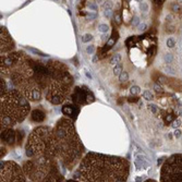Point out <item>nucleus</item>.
Instances as JSON below:
<instances>
[{
  "label": "nucleus",
  "instance_id": "obj_33",
  "mask_svg": "<svg viewBox=\"0 0 182 182\" xmlns=\"http://www.w3.org/2000/svg\"><path fill=\"white\" fill-rule=\"evenodd\" d=\"M154 88H155V91L157 92V93H160V92H162V87H160V86H158L156 84V85L154 86Z\"/></svg>",
  "mask_w": 182,
  "mask_h": 182
},
{
  "label": "nucleus",
  "instance_id": "obj_14",
  "mask_svg": "<svg viewBox=\"0 0 182 182\" xmlns=\"http://www.w3.org/2000/svg\"><path fill=\"white\" fill-rule=\"evenodd\" d=\"M98 31L100 32V33H107V32L109 31V26L107 25V24H99L98 25Z\"/></svg>",
  "mask_w": 182,
  "mask_h": 182
},
{
  "label": "nucleus",
  "instance_id": "obj_28",
  "mask_svg": "<svg viewBox=\"0 0 182 182\" xmlns=\"http://www.w3.org/2000/svg\"><path fill=\"white\" fill-rule=\"evenodd\" d=\"M165 70L168 72V73H170V74H176V70H174V68H171L170 66L166 67V69H165Z\"/></svg>",
  "mask_w": 182,
  "mask_h": 182
},
{
  "label": "nucleus",
  "instance_id": "obj_34",
  "mask_svg": "<svg viewBox=\"0 0 182 182\" xmlns=\"http://www.w3.org/2000/svg\"><path fill=\"white\" fill-rule=\"evenodd\" d=\"M85 74H86V77H87L89 80H92V75H91V73L87 71V70H85Z\"/></svg>",
  "mask_w": 182,
  "mask_h": 182
},
{
  "label": "nucleus",
  "instance_id": "obj_21",
  "mask_svg": "<svg viewBox=\"0 0 182 182\" xmlns=\"http://www.w3.org/2000/svg\"><path fill=\"white\" fill-rule=\"evenodd\" d=\"M130 92H131V94L133 95H136V94H140L141 93V88L139 87V86H132L131 89H130Z\"/></svg>",
  "mask_w": 182,
  "mask_h": 182
},
{
  "label": "nucleus",
  "instance_id": "obj_25",
  "mask_svg": "<svg viewBox=\"0 0 182 182\" xmlns=\"http://www.w3.org/2000/svg\"><path fill=\"white\" fill-rule=\"evenodd\" d=\"M94 51H95V46L94 45H89V46L86 47V52H87V54L92 55Z\"/></svg>",
  "mask_w": 182,
  "mask_h": 182
},
{
  "label": "nucleus",
  "instance_id": "obj_32",
  "mask_svg": "<svg viewBox=\"0 0 182 182\" xmlns=\"http://www.w3.org/2000/svg\"><path fill=\"white\" fill-rule=\"evenodd\" d=\"M87 17H88V19H89V20H93V19H96L97 14H96V12H95V13H91V12H89Z\"/></svg>",
  "mask_w": 182,
  "mask_h": 182
},
{
  "label": "nucleus",
  "instance_id": "obj_35",
  "mask_svg": "<svg viewBox=\"0 0 182 182\" xmlns=\"http://www.w3.org/2000/svg\"><path fill=\"white\" fill-rule=\"evenodd\" d=\"M97 61V56H95L94 58H93V62H96Z\"/></svg>",
  "mask_w": 182,
  "mask_h": 182
},
{
  "label": "nucleus",
  "instance_id": "obj_12",
  "mask_svg": "<svg viewBox=\"0 0 182 182\" xmlns=\"http://www.w3.org/2000/svg\"><path fill=\"white\" fill-rule=\"evenodd\" d=\"M104 9H105V11H104V13H105V17H110L111 14H112V8H111V3L110 2L105 3V5H104Z\"/></svg>",
  "mask_w": 182,
  "mask_h": 182
},
{
  "label": "nucleus",
  "instance_id": "obj_6",
  "mask_svg": "<svg viewBox=\"0 0 182 182\" xmlns=\"http://www.w3.org/2000/svg\"><path fill=\"white\" fill-rule=\"evenodd\" d=\"M162 179V182H182V155H174L167 160Z\"/></svg>",
  "mask_w": 182,
  "mask_h": 182
},
{
  "label": "nucleus",
  "instance_id": "obj_15",
  "mask_svg": "<svg viewBox=\"0 0 182 182\" xmlns=\"http://www.w3.org/2000/svg\"><path fill=\"white\" fill-rule=\"evenodd\" d=\"M119 80H120V82H127V81L129 80V74H128V72L122 71V73L120 74Z\"/></svg>",
  "mask_w": 182,
  "mask_h": 182
},
{
  "label": "nucleus",
  "instance_id": "obj_23",
  "mask_svg": "<svg viewBox=\"0 0 182 182\" xmlns=\"http://www.w3.org/2000/svg\"><path fill=\"white\" fill-rule=\"evenodd\" d=\"M147 107H148V109L153 112V114H156L157 111H158V107H157L156 105H154V104H149Z\"/></svg>",
  "mask_w": 182,
  "mask_h": 182
},
{
  "label": "nucleus",
  "instance_id": "obj_26",
  "mask_svg": "<svg viewBox=\"0 0 182 182\" xmlns=\"http://www.w3.org/2000/svg\"><path fill=\"white\" fill-rule=\"evenodd\" d=\"M132 25H133V26L140 25V17H133V20H132Z\"/></svg>",
  "mask_w": 182,
  "mask_h": 182
},
{
  "label": "nucleus",
  "instance_id": "obj_2",
  "mask_svg": "<svg viewBox=\"0 0 182 182\" xmlns=\"http://www.w3.org/2000/svg\"><path fill=\"white\" fill-rule=\"evenodd\" d=\"M29 111V102L17 89L1 94V125L5 130L22 122Z\"/></svg>",
  "mask_w": 182,
  "mask_h": 182
},
{
  "label": "nucleus",
  "instance_id": "obj_8",
  "mask_svg": "<svg viewBox=\"0 0 182 182\" xmlns=\"http://www.w3.org/2000/svg\"><path fill=\"white\" fill-rule=\"evenodd\" d=\"M13 47V42L11 37L9 36L8 32L5 30V27H1V55L2 52L10 50Z\"/></svg>",
  "mask_w": 182,
  "mask_h": 182
},
{
  "label": "nucleus",
  "instance_id": "obj_13",
  "mask_svg": "<svg viewBox=\"0 0 182 182\" xmlns=\"http://www.w3.org/2000/svg\"><path fill=\"white\" fill-rule=\"evenodd\" d=\"M62 111L63 114H66L67 116H72L73 115V108H72L71 106H67V107L62 108Z\"/></svg>",
  "mask_w": 182,
  "mask_h": 182
},
{
  "label": "nucleus",
  "instance_id": "obj_22",
  "mask_svg": "<svg viewBox=\"0 0 182 182\" xmlns=\"http://www.w3.org/2000/svg\"><path fill=\"white\" fill-rule=\"evenodd\" d=\"M140 8L143 12H147L148 11V5L146 2H140Z\"/></svg>",
  "mask_w": 182,
  "mask_h": 182
},
{
  "label": "nucleus",
  "instance_id": "obj_11",
  "mask_svg": "<svg viewBox=\"0 0 182 182\" xmlns=\"http://www.w3.org/2000/svg\"><path fill=\"white\" fill-rule=\"evenodd\" d=\"M164 61H165V63H166V64H168V66L172 64V63H174V55L170 54V52L166 54L165 56H164Z\"/></svg>",
  "mask_w": 182,
  "mask_h": 182
},
{
  "label": "nucleus",
  "instance_id": "obj_29",
  "mask_svg": "<svg viewBox=\"0 0 182 182\" xmlns=\"http://www.w3.org/2000/svg\"><path fill=\"white\" fill-rule=\"evenodd\" d=\"M180 124H181V120L180 119H178V120H174V122H172V127H174V128H179L180 127Z\"/></svg>",
  "mask_w": 182,
  "mask_h": 182
},
{
  "label": "nucleus",
  "instance_id": "obj_19",
  "mask_svg": "<svg viewBox=\"0 0 182 182\" xmlns=\"http://www.w3.org/2000/svg\"><path fill=\"white\" fill-rule=\"evenodd\" d=\"M167 46L169 47V48H174V46H176V40H174L172 37L168 38V39H167Z\"/></svg>",
  "mask_w": 182,
  "mask_h": 182
},
{
  "label": "nucleus",
  "instance_id": "obj_3",
  "mask_svg": "<svg viewBox=\"0 0 182 182\" xmlns=\"http://www.w3.org/2000/svg\"><path fill=\"white\" fill-rule=\"evenodd\" d=\"M57 154H59V151L55 129L39 127L32 132L26 145L27 156H38L40 159H48Z\"/></svg>",
  "mask_w": 182,
  "mask_h": 182
},
{
  "label": "nucleus",
  "instance_id": "obj_31",
  "mask_svg": "<svg viewBox=\"0 0 182 182\" xmlns=\"http://www.w3.org/2000/svg\"><path fill=\"white\" fill-rule=\"evenodd\" d=\"M174 136H176L177 139L181 136V130H179V129H176V130H174Z\"/></svg>",
  "mask_w": 182,
  "mask_h": 182
},
{
  "label": "nucleus",
  "instance_id": "obj_5",
  "mask_svg": "<svg viewBox=\"0 0 182 182\" xmlns=\"http://www.w3.org/2000/svg\"><path fill=\"white\" fill-rule=\"evenodd\" d=\"M55 132L57 135L59 154L67 162L73 164L82 153V144L71 120H59L55 128Z\"/></svg>",
  "mask_w": 182,
  "mask_h": 182
},
{
  "label": "nucleus",
  "instance_id": "obj_24",
  "mask_svg": "<svg viewBox=\"0 0 182 182\" xmlns=\"http://www.w3.org/2000/svg\"><path fill=\"white\" fill-rule=\"evenodd\" d=\"M92 39H93V36H92L91 34H85L82 37L83 43H87V42H89V40H92Z\"/></svg>",
  "mask_w": 182,
  "mask_h": 182
},
{
  "label": "nucleus",
  "instance_id": "obj_9",
  "mask_svg": "<svg viewBox=\"0 0 182 182\" xmlns=\"http://www.w3.org/2000/svg\"><path fill=\"white\" fill-rule=\"evenodd\" d=\"M151 165L149 160L147 159V157H145L144 155L140 154V155H136L135 156V166L137 167V169H147Z\"/></svg>",
  "mask_w": 182,
  "mask_h": 182
},
{
  "label": "nucleus",
  "instance_id": "obj_4",
  "mask_svg": "<svg viewBox=\"0 0 182 182\" xmlns=\"http://www.w3.org/2000/svg\"><path fill=\"white\" fill-rule=\"evenodd\" d=\"M49 79L45 88L46 98L51 104H60L68 97L73 80L64 66L60 62H49Z\"/></svg>",
  "mask_w": 182,
  "mask_h": 182
},
{
  "label": "nucleus",
  "instance_id": "obj_36",
  "mask_svg": "<svg viewBox=\"0 0 182 182\" xmlns=\"http://www.w3.org/2000/svg\"><path fill=\"white\" fill-rule=\"evenodd\" d=\"M179 115H180V116H182V109H180V110H179Z\"/></svg>",
  "mask_w": 182,
  "mask_h": 182
},
{
  "label": "nucleus",
  "instance_id": "obj_30",
  "mask_svg": "<svg viewBox=\"0 0 182 182\" xmlns=\"http://www.w3.org/2000/svg\"><path fill=\"white\" fill-rule=\"evenodd\" d=\"M147 29V25H146L145 23H142V24H140L139 25V31L142 32V31H145Z\"/></svg>",
  "mask_w": 182,
  "mask_h": 182
},
{
  "label": "nucleus",
  "instance_id": "obj_17",
  "mask_svg": "<svg viewBox=\"0 0 182 182\" xmlns=\"http://www.w3.org/2000/svg\"><path fill=\"white\" fill-rule=\"evenodd\" d=\"M122 73V67H121V64H118V66H116L114 68V74L115 75H118V77H120V74Z\"/></svg>",
  "mask_w": 182,
  "mask_h": 182
},
{
  "label": "nucleus",
  "instance_id": "obj_16",
  "mask_svg": "<svg viewBox=\"0 0 182 182\" xmlns=\"http://www.w3.org/2000/svg\"><path fill=\"white\" fill-rule=\"evenodd\" d=\"M120 61H121V55L120 54H116L114 57H112V59H111V63H112V64L119 63Z\"/></svg>",
  "mask_w": 182,
  "mask_h": 182
},
{
  "label": "nucleus",
  "instance_id": "obj_7",
  "mask_svg": "<svg viewBox=\"0 0 182 182\" xmlns=\"http://www.w3.org/2000/svg\"><path fill=\"white\" fill-rule=\"evenodd\" d=\"M1 182H24V178L15 164L7 162L1 170Z\"/></svg>",
  "mask_w": 182,
  "mask_h": 182
},
{
  "label": "nucleus",
  "instance_id": "obj_10",
  "mask_svg": "<svg viewBox=\"0 0 182 182\" xmlns=\"http://www.w3.org/2000/svg\"><path fill=\"white\" fill-rule=\"evenodd\" d=\"M45 119V115L43 111L40 110H34L32 112V120H34L36 122H42Z\"/></svg>",
  "mask_w": 182,
  "mask_h": 182
},
{
  "label": "nucleus",
  "instance_id": "obj_20",
  "mask_svg": "<svg viewBox=\"0 0 182 182\" xmlns=\"http://www.w3.org/2000/svg\"><path fill=\"white\" fill-rule=\"evenodd\" d=\"M87 6H88V8L91 9V10H93L94 12H97L98 11V7H97V5H96V2H88L87 3Z\"/></svg>",
  "mask_w": 182,
  "mask_h": 182
},
{
  "label": "nucleus",
  "instance_id": "obj_18",
  "mask_svg": "<svg viewBox=\"0 0 182 182\" xmlns=\"http://www.w3.org/2000/svg\"><path fill=\"white\" fill-rule=\"evenodd\" d=\"M143 98H145V99H147V100H152L154 98V96L149 91H145L143 93Z\"/></svg>",
  "mask_w": 182,
  "mask_h": 182
},
{
  "label": "nucleus",
  "instance_id": "obj_1",
  "mask_svg": "<svg viewBox=\"0 0 182 182\" xmlns=\"http://www.w3.org/2000/svg\"><path fill=\"white\" fill-rule=\"evenodd\" d=\"M129 172V164L119 157L87 154L80 166L84 182H123Z\"/></svg>",
  "mask_w": 182,
  "mask_h": 182
},
{
  "label": "nucleus",
  "instance_id": "obj_27",
  "mask_svg": "<svg viewBox=\"0 0 182 182\" xmlns=\"http://www.w3.org/2000/svg\"><path fill=\"white\" fill-rule=\"evenodd\" d=\"M116 39H117V38H115L114 36H111V38L108 40V42H107V45H106V46H107V47H111V46H112V45L115 44Z\"/></svg>",
  "mask_w": 182,
  "mask_h": 182
}]
</instances>
